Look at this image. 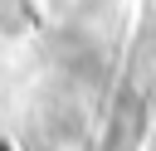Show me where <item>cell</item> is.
Returning <instances> with one entry per match:
<instances>
[{
    "label": "cell",
    "mask_w": 156,
    "mask_h": 151,
    "mask_svg": "<svg viewBox=\"0 0 156 151\" xmlns=\"http://www.w3.org/2000/svg\"><path fill=\"white\" fill-rule=\"evenodd\" d=\"M0 151H5V146H0Z\"/></svg>",
    "instance_id": "6da1fadb"
}]
</instances>
